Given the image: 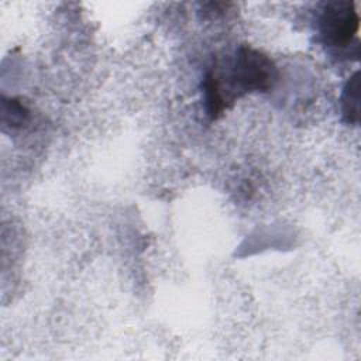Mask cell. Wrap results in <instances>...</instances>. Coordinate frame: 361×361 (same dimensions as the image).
<instances>
[{"instance_id": "1", "label": "cell", "mask_w": 361, "mask_h": 361, "mask_svg": "<svg viewBox=\"0 0 361 361\" xmlns=\"http://www.w3.org/2000/svg\"><path fill=\"white\" fill-rule=\"evenodd\" d=\"M224 68L220 69L214 62L210 72L227 107L247 93L271 90L278 80L275 63L265 54L248 45L238 47Z\"/></svg>"}, {"instance_id": "2", "label": "cell", "mask_w": 361, "mask_h": 361, "mask_svg": "<svg viewBox=\"0 0 361 361\" xmlns=\"http://www.w3.org/2000/svg\"><path fill=\"white\" fill-rule=\"evenodd\" d=\"M360 27V17L354 3L344 0L327 1L317 21L320 39L331 48L345 49L353 44Z\"/></svg>"}, {"instance_id": "3", "label": "cell", "mask_w": 361, "mask_h": 361, "mask_svg": "<svg viewBox=\"0 0 361 361\" xmlns=\"http://www.w3.org/2000/svg\"><path fill=\"white\" fill-rule=\"evenodd\" d=\"M343 118L348 124H357L360 118V72H354L345 82L341 93Z\"/></svg>"}, {"instance_id": "4", "label": "cell", "mask_w": 361, "mask_h": 361, "mask_svg": "<svg viewBox=\"0 0 361 361\" xmlns=\"http://www.w3.org/2000/svg\"><path fill=\"white\" fill-rule=\"evenodd\" d=\"M202 89H203V96H204V104H206L207 116L212 120L219 118L224 113L227 106H226V103H224V100H223V97L220 94V90L217 87L216 79H214L213 73L210 72V69L204 75V79L202 82Z\"/></svg>"}, {"instance_id": "5", "label": "cell", "mask_w": 361, "mask_h": 361, "mask_svg": "<svg viewBox=\"0 0 361 361\" xmlns=\"http://www.w3.org/2000/svg\"><path fill=\"white\" fill-rule=\"evenodd\" d=\"M30 117V110L17 99L3 102V121L13 128L21 127Z\"/></svg>"}]
</instances>
